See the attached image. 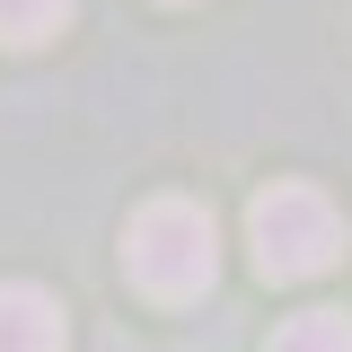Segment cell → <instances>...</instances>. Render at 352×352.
<instances>
[{
    "label": "cell",
    "mask_w": 352,
    "mask_h": 352,
    "mask_svg": "<svg viewBox=\"0 0 352 352\" xmlns=\"http://www.w3.org/2000/svg\"><path fill=\"white\" fill-rule=\"evenodd\" d=\"M62 18H71V0H0V44H44L62 36Z\"/></svg>",
    "instance_id": "5"
},
{
    "label": "cell",
    "mask_w": 352,
    "mask_h": 352,
    "mask_svg": "<svg viewBox=\"0 0 352 352\" xmlns=\"http://www.w3.org/2000/svg\"><path fill=\"white\" fill-rule=\"evenodd\" d=\"M247 247L264 282H317L344 264V212L317 185H264L247 203Z\"/></svg>",
    "instance_id": "2"
},
{
    "label": "cell",
    "mask_w": 352,
    "mask_h": 352,
    "mask_svg": "<svg viewBox=\"0 0 352 352\" xmlns=\"http://www.w3.org/2000/svg\"><path fill=\"white\" fill-rule=\"evenodd\" d=\"M124 273H132V291L159 300V308L203 300V291L220 282V229H212V212L185 203V194L141 203L132 229H124Z\"/></svg>",
    "instance_id": "1"
},
{
    "label": "cell",
    "mask_w": 352,
    "mask_h": 352,
    "mask_svg": "<svg viewBox=\"0 0 352 352\" xmlns=\"http://www.w3.org/2000/svg\"><path fill=\"white\" fill-rule=\"evenodd\" d=\"M62 300L36 282H0V352H62Z\"/></svg>",
    "instance_id": "3"
},
{
    "label": "cell",
    "mask_w": 352,
    "mask_h": 352,
    "mask_svg": "<svg viewBox=\"0 0 352 352\" xmlns=\"http://www.w3.org/2000/svg\"><path fill=\"white\" fill-rule=\"evenodd\" d=\"M264 352H352V317H344V308H300V317L273 326Z\"/></svg>",
    "instance_id": "4"
},
{
    "label": "cell",
    "mask_w": 352,
    "mask_h": 352,
    "mask_svg": "<svg viewBox=\"0 0 352 352\" xmlns=\"http://www.w3.org/2000/svg\"><path fill=\"white\" fill-rule=\"evenodd\" d=\"M106 352H141V344H124V335H106Z\"/></svg>",
    "instance_id": "6"
}]
</instances>
